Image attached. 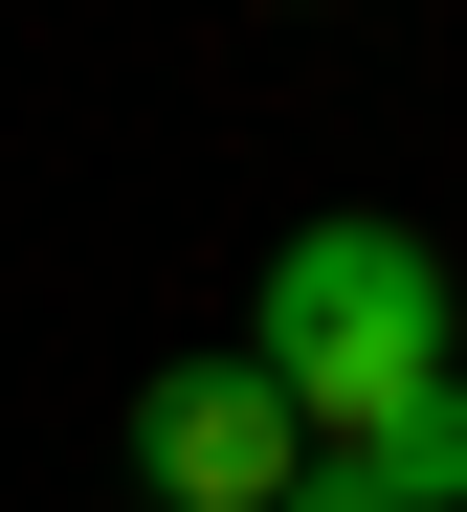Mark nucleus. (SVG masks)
Returning <instances> with one entry per match:
<instances>
[{"label": "nucleus", "instance_id": "nucleus-3", "mask_svg": "<svg viewBox=\"0 0 467 512\" xmlns=\"http://www.w3.org/2000/svg\"><path fill=\"white\" fill-rule=\"evenodd\" d=\"M334 468L379 490V512H467V379H423V401H379V423H356Z\"/></svg>", "mask_w": 467, "mask_h": 512}, {"label": "nucleus", "instance_id": "nucleus-1", "mask_svg": "<svg viewBox=\"0 0 467 512\" xmlns=\"http://www.w3.org/2000/svg\"><path fill=\"white\" fill-rule=\"evenodd\" d=\"M245 357L290 379L312 446H356L379 401L445 379V245H423V223H290V245H267V290H245Z\"/></svg>", "mask_w": 467, "mask_h": 512}, {"label": "nucleus", "instance_id": "nucleus-2", "mask_svg": "<svg viewBox=\"0 0 467 512\" xmlns=\"http://www.w3.org/2000/svg\"><path fill=\"white\" fill-rule=\"evenodd\" d=\"M134 490H156V512H290V490H312L290 379H267V357H156V401H134Z\"/></svg>", "mask_w": 467, "mask_h": 512}, {"label": "nucleus", "instance_id": "nucleus-4", "mask_svg": "<svg viewBox=\"0 0 467 512\" xmlns=\"http://www.w3.org/2000/svg\"><path fill=\"white\" fill-rule=\"evenodd\" d=\"M290 512H379V490H356V468H312V490H290Z\"/></svg>", "mask_w": 467, "mask_h": 512}]
</instances>
